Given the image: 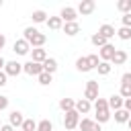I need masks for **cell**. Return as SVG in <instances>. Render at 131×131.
I'll use <instances>...</instances> for the list:
<instances>
[{
  "label": "cell",
  "mask_w": 131,
  "mask_h": 131,
  "mask_svg": "<svg viewBox=\"0 0 131 131\" xmlns=\"http://www.w3.org/2000/svg\"><path fill=\"white\" fill-rule=\"evenodd\" d=\"M47 59V51L43 47H35L31 49V61H37V63H43Z\"/></svg>",
  "instance_id": "obj_15"
},
{
  "label": "cell",
  "mask_w": 131,
  "mask_h": 131,
  "mask_svg": "<svg viewBox=\"0 0 131 131\" xmlns=\"http://www.w3.org/2000/svg\"><path fill=\"white\" fill-rule=\"evenodd\" d=\"M98 92H100L98 82H96V80H88V82H86V90H84V98H86L88 102H96Z\"/></svg>",
  "instance_id": "obj_3"
},
{
  "label": "cell",
  "mask_w": 131,
  "mask_h": 131,
  "mask_svg": "<svg viewBox=\"0 0 131 131\" xmlns=\"http://www.w3.org/2000/svg\"><path fill=\"white\" fill-rule=\"evenodd\" d=\"M123 108H125V111H127V113L131 115V98H127V100L123 102Z\"/></svg>",
  "instance_id": "obj_38"
},
{
  "label": "cell",
  "mask_w": 131,
  "mask_h": 131,
  "mask_svg": "<svg viewBox=\"0 0 131 131\" xmlns=\"http://www.w3.org/2000/svg\"><path fill=\"white\" fill-rule=\"evenodd\" d=\"M78 127H80V131H102V127H100V125H98L94 119H88V117L80 119Z\"/></svg>",
  "instance_id": "obj_6"
},
{
  "label": "cell",
  "mask_w": 131,
  "mask_h": 131,
  "mask_svg": "<svg viewBox=\"0 0 131 131\" xmlns=\"http://www.w3.org/2000/svg\"><path fill=\"white\" fill-rule=\"evenodd\" d=\"M37 131H53V125H51V121H49V119H43V121H39V123H37Z\"/></svg>",
  "instance_id": "obj_32"
},
{
  "label": "cell",
  "mask_w": 131,
  "mask_h": 131,
  "mask_svg": "<svg viewBox=\"0 0 131 131\" xmlns=\"http://www.w3.org/2000/svg\"><path fill=\"white\" fill-rule=\"evenodd\" d=\"M131 119V115L125 111V108H119V111H115V121L117 123H127Z\"/></svg>",
  "instance_id": "obj_25"
},
{
  "label": "cell",
  "mask_w": 131,
  "mask_h": 131,
  "mask_svg": "<svg viewBox=\"0 0 131 131\" xmlns=\"http://www.w3.org/2000/svg\"><path fill=\"white\" fill-rule=\"evenodd\" d=\"M121 84H131V72H125L121 76Z\"/></svg>",
  "instance_id": "obj_35"
},
{
  "label": "cell",
  "mask_w": 131,
  "mask_h": 131,
  "mask_svg": "<svg viewBox=\"0 0 131 131\" xmlns=\"http://www.w3.org/2000/svg\"><path fill=\"white\" fill-rule=\"evenodd\" d=\"M86 57H88L90 68H92V70H96V68H98V63H100V57H98L96 53H90V55H86Z\"/></svg>",
  "instance_id": "obj_33"
},
{
  "label": "cell",
  "mask_w": 131,
  "mask_h": 131,
  "mask_svg": "<svg viewBox=\"0 0 131 131\" xmlns=\"http://www.w3.org/2000/svg\"><path fill=\"white\" fill-rule=\"evenodd\" d=\"M59 18H61L63 23H76L78 12H76V8H74V6H63V8H61V12H59Z\"/></svg>",
  "instance_id": "obj_7"
},
{
  "label": "cell",
  "mask_w": 131,
  "mask_h": 131,
  "mask_svg": "<svg viewBox=\"0 0 131 131\" xmlns=\"http://www.w3.org/2000/svg\"><path fill=\"white\" fill-rule=\"evenodd\" d=\"M12 51H14L16 55H27V53L31 51V45H29L25 39H16L14 45H12Z\"/></svg>",
  "instance_id": "obj_9"
},
{
  "label": "cell",
  "mask_w": 131,
  "mask_h": 131,
  "mask_svg": "<svg viewBox=\"0 0 131 131\" xmlns=\"http://www.w3.org/2000/svg\"><path fill=\"white\" fill-rule=\"evenodd\" d=\"M0 6H2V0H0Z\"/></svg>",
  "instance_id": "obj_43"
},
{
  "label": "cell",
  "mask_w": 131,
  "mask_h": 131,
  "mask_svg": "<svg viewBox=\"0 0 131 131\" xmlns=\"http://www.w3.org/2000/svg\"><path fill=\"white\" fill-rule=\"evenodd\" d=\"M127 125H129V129H131V119H129V121H127Z\"/></svg>",
  "instance_id": "obj_42"
},
{
  "label": "cell",
  "mask_w": 131,
  "mask_h": 131,
  "mask_svg": "<svg viewBox=\"0 0 131 131\" xmlns=\"http://www.w3.org/2000/svg\"><path fill=\"white\" fill-rule=\"evenodd\" d=\"M106 102H108V108H113V111H119V108H123V102H125V100H123L119 94H111Z\"/></svg>",
  "instance_id": "obj_19"
},
{
  "label": "cell",
  "mask_w": 131,
  "mask_h": 131,
  "mask_svg": "<svg viewBox=\"0 0 131 131\" xmlns=\"http://www.w3.org/2000/svg\"><path fill=\"white\" fill-rule=\"evenodd\" d=\"M4 66H6V59L0 55V70H4Z\"/></svg>",
  "instance_id": "obj_41"
},
{
  "label": "cell",
  "mask_w": 131,
  "mask_h": 131,
  "mask_svg": "<svg viewBox=\"0 0 131 131\" xmlns=\"http://www.w3.org/2000/svg\"><path fill=\"white\" fill-rule=\"evenodd\" d=\"M78 123H80V115H78L76 111H68L66 117H63V127H66L68 131H74V129L78 127Z\"/></svg>",
  "instance_id": "obj_4"
},
{
  "label": "cell",
  "mask_w": 131,
  "mask_h": 131,
  "mask_svg": "<svg viewBox=\"0 0 131 131\" xmlns=\"http://www.w3.org/2000/svg\"><path fill=\"white\" fill-rule=\"evenodd\" d=\"M94 10H96V2H94V0H82V2L76 6V12L82 14V16H88V14H92Z\"/></svg>",
  "instance_id": "obj_5"
},
{
  "label": "cell",
  "mask_w": 131,
  "mask_h": 131,
  "mask_svg": "<svg viewBox=\"0 0 131 131\" xmlns=\"http://www.w3.org/2000/svg\"><path fill=\"white\" fill-rule=\"evenodd\" d=\"M23 121H25V117H23V113H20V111H12V113L8 115V125H10V127H14V129L23 127Z\"/></svg>",
  "instance_id": "obj_12"
},
{
  "label": "cell",
  "mask_w": 131,
  "mask_h": 131,
  "mask_svg": "<svg viewBox=\"0 0 131 131\" xmlns=\"http://www.w3.org/2000/svg\"><path fill=\"white\" fill-rule=\"evenodd\" d=\"M78 115H88L90 111H92V102H88L86 98H80V100H76V108H74Z\"/></svg>",
  "instance_id": "obj_13"
},
{
  "label": "cell",
  "mask_w": 131,
  "mask_h": 131,
  "mask_svg": "<svg viewBox=\"0 0 131 131\" xmlns=\"http://www.w3.org/2000/svg\"><path fill=\"white\" fill-rule=\"evenodd\" d=\"M23 72L25 74H29V76H39L41 72H43V63H37V61H27V63H23Z\"/></svg>",
  "instance_id": "obj_8"
},
{
  "label": "cell",
  "mask_w": 131,
  "mask_h": 131,
  "mask_svg": "<svg viewBox=\"0 0 131 131\" xmlns=\"http://www.w3.org/2000/svg\"><path fill=\"white\" fill-rule=\"evenodd\" d=\"M121 23H123V27H129L131 29V12L129 14H123L121 16Z\"/></svg>",
  "instance_id": "obj_34"
},
{
  "label": "cell",
  "mask_w": 131,
  "mask_h": 131,
  "mask_svg": "<svg viewBox=\"0 0 131 131\" xmlns=\"http://www.w3.org/2000/svg\"><path fill=\"white\" fill-rule=\"evenodd\" d=\"M0 131H14V127H10V125L6 123V125H0Z\"/></svg>",
  "instance_id": "obj_39"
},
{
  "label": "cell",
  "mask_w": 131,
  "mask_h": 131,
  "mask_svg": "<svg viewBox=\"0 0 131 131\" xmlns=\"http://www.w3.org/2000/svg\"><path fill=\"white\" fill-rule=\"evenodd\" d=\"M94 121L98 123V125H102V123H106L108 119H111V108H108V102H106V98H96V102H94Z\"/></svg>",
  "instance_id": "obj_2"
},
{
  "label": "cell",
  "mask_w": 131,
  "mask_h": 131,
  "mask_svg": "<svg viewBox=\"0 0 131 131\" xmlns=\"http://www.w3.org/2000/svg\"><path fill=\"white\" fill-rule=\"evenodd\" d=\"M43 72H47V74H55L57 72V59L55 57H47L45 61H43Z\"/></svg>",
  "instance_id": "obj_18"
},
{
  "label": "cell",
  "mask_w": 131,
  "mask_h": 131,
  "mask_svg": "<svg viewBox=\"0 0 131 131\" xmlns=\"http://www.w3.org/2000/svg\"><path fill=\"white\" fill-rule=\"evenodd\" d=\"M125 61H127V51L117 49V51H115V55H113V59H111V66H123Z\"/></svg>",
  "instance_id": "obj_17"
},
{
  "label": "cell",
  "mask_w": 131,
  "mask_h": 131,
  "mask_svg": "<svg viewBox=\"0 0 131 131\" xmlns=\"http://www.w3.org/2000/svg\"><path fill=\"white\" fill-rule=\"evenodd\" d=\"M23 72V63H18V61H6V66H4V74L6 76H18Z\"/></svg>",
  "instance_id": "obj_11"
},
{
  "label": "cell",
  "mask_w": 131,
  "mask_h": 131,
  "mask_svg": "<svg viewBox=\"0 0 131 131\" xmlns=\"http://www.w3.org/2000/svg\"><path fill=\"white\" fill-rule=\"evenodd\" d=\"M61 31H63L68 37H76V35L80 33V25H78V20H76V23H63Z\"/></svg>",
  "instance_id": "obj_16"
},
{
  "label": "cell",
  "mask_w": 131,
  "mask_h": 131,
  "mask_svg": "<svg viewBox=\"0 0 131 131\" xmlns=\"http://www.w3.org/2000/svg\"><path fill=\"white\" fill-rule=\"evenodd\" d=\"M23 39L35 49V47H43V45H45L47 35H45V33H39L35 27H27V29L23 31Z\"/></svg>",
  "instance_id": "obj_1"
},
{
  "label": "cell",
  "mask_w": 131,
  "mask_h": 131,
  "mask_svg": "<svg viewBox=\"0 0 131 131\" xmlns=\"http://www.w3.org/2000/svg\"><path fill=\"white\" fill-rule=\"evenodd\" d=\"M20 131H37V123H35L33 119H25V121H23Z\"/></svg>",
  "instance_id": "obj_30"
},
{
  "label": "cell",
  "mask_w": 131,
  "mask_h": 131,
  "mask_svg": "<svg viewBox=\"0 0 131 131\" xmlns=\"http://www.w3.org/2000/svg\"><path fill=\"white\" fill-rule=\"evenodd\" d=\"M76 70H78V72H90V70H92L90 63H88V57H86V55H82V57L76 59Z\"/></svg>",
  "instance_id": "obj_21"
},
{
  "label": "cell",
  "mask_w": 131,
  "mask_h": 131,
  "mask_svg": "<svg viewBox=\"0 0 131 131\" xmlns=\"http://www.w3.org/2000/svg\"><path fill=\"white\" fill-rule=\"evenodd\" d=\"M31 18H33V23H37V25H39V23H47V12L41 10V8H39V10H33Z\"/></svg>",
  "instance_id": "obj_23"
},
{
  "label": "cell",
  "mask_w": 131,
  "mask_h": 131,
  "mask_svg": "<svg viewBox=\"0 0 131 131\" xmlns=\"http://www.w3.org/2000/svg\"><path fill=\"white\" fill-rule=\"evenodd\" d=\"M6 106H8V96H2V94H0V113H2Z\"/></svg>",
  "instance_id": "obj_36"
},
{
  "label": "cell",
  "mask_w": 131,
  "mask_h": 131,
  "mask_svg": "<svg viewBox=\"0 0 131 131\" xmlns=\"http://www.w3.org/2000/svg\"><path fill=\"white\" fill-rule=\"evenodd\" d=\"M117 10L123 12V14H129L131 12V0H119L117 2Z\"/></svg>",
  "instance_id": "obj_26"
},
{
  "label": "cell",
  "mask_w": 131,
  "mask_h": 131,
  "mask_svg": "<svg viewBox=\"0 0 131 131\" xmlns=\"http://www.w3.org/2000/svg\"><path fill=\"white\" fill-rule=\"evenodd\" d=\"M90 43H92L94 47H98V49H100V47H104V45H106L108 41H106V39H104L102 35H98V33H94V35L90 37Z\"/></svg>",
  "instance_id": "obj_24"
},
{
  "label": "cell",
  "mask_w": 131,
  "mask_h": 131,
  "mask_svg": "<svg viewBox=\"0 0 131 131\" xmlns=\"http://www.w3.org/2000/svg\"><path fill=\"white\" fill-rule=\"evenodd\" d=\"M98 35H102V37L108 41V39H113V37L117 35V31H115V27H113V25L104 23V25H100V27H98Z\"/></svg>",
  "instance_id": "obj_14"
},
{
  "label": "cell",
  "mask_w": 131,
  "mask_h": 131,
  "mask_svg": "<svg viewBox=\"0 0 131 131\" xmlns=\"http://www.w3.org/2000/svg\"><path fill=\"white\" fill-rule=\"evenodd\" d=\"M96 70H98V74H100V76H108V74H111V70H113V66H111V61H100Z\"/></svg>",
  "instance_id": "obj_27"
},
{
  "label": "cell",
  "mask_w": 131,
  "mask_h": 131,
  "mask_svg": "<svg viewBox=\"0 0 131 131\" xmlns=\"http://www.w3.org/2000/svg\"><path fill=\"white\" fill-rule=\"evenodd\" d=\"M115 45H111V43H106L104 47H100V51H98V57H100V61H111L113 59V55H115Z\"/></svg>",
  "instance_id": "obj_10"
},
{
  "label": "cell",
  "mask_w": 131,
  "mask_h": 131,
  "mask_svg": "<svg viewBox=\"0 0 131 131\" xmlns=\"http://www.w3.org/2000/svg\"><path fill=\"white\" fill-rule=\"evenodd\" d=\"M51 31H59L61 27H63V20L59 18V16H47V23H45Z\"/></svg>",
  "instance_id": "obj_20"
},
{
  "label": "cell",
  "mask_w": 131,
  "mask_h": 131,
  "mask_svg": "<svg viewBox=\"0 0 131 131\" xmlns=\"http://www.w3.org/2000/svg\"><path fill=\"white\" fill-rule=\"evenodd\" d=\"M119 96H121L123 100H127V98H131V84H121V90H119Z\"/></svg>",
  "instance_id": "obj_31"
},
{
  "label": "cell",
  "mask_w": 131,
  "mask_h": 131,
  "mask_svg": "<svg viewBox=\"0 0 131 131\" xmlns=\"http://www.w3.org/2000/svg\"><path fill=\"white\" fill-rule=\"evenodd\" d=\"M4 45H6V37H4L2 33H0V51L4 49Z\"/></svg>",
  "instance_id": "obj_40"
},
{
  "label": "cell",
  "mask_w": 131,
  "mask_h": 131,
  "mask_svg": "<svg viewBox=\"0 0 131 131\" xmlns=\"http://www.w3.org/2000/svg\"><path fill=\"white\" fill-rule=\"evenodd\" d=\"M59 108H61L63 113L74 111V108H76V100H74V98H61V100H59Z\"/></svg>",
  "instance_id": "obj_22"
},
{
  "label": "cell",
  "mask_w": 131,
  "mask_h": 131,
  "mask_svg": "<svg viewBox=\"0 0 131 131\" xmlns=\"http://www.w3.org/2000/svg\"><path fill=\"white\" fill-rule=\"evenodd\" d=\"M6 80H8V76L4 74V70H0V88H2V86H6Z\"/></svg>",
  "instance_id": "obj_37"
},
{
  "label": "cell",
  "mask_w": 131,
  "mask_h": 131,
  "mask_svg": "<svg viewBox=\"0 0 131 131\" xmlns=\"http://www.w3.org/2000/svg\"><path fill=\"white\" fill-rule=\"evenodd\" d=\"M117 37L123 39V41H129V39H131V29H129V27H121V29H117Z\"/></svg>",
  "instance_id": "obj_29"
},
{
  "label": "cell",
  "mask_w": 131,
  "mask_h": 131,
  "mask_svg": "<svg viewBox=\"0 0 131 131\" xmlns=\"http://www.w3.org/2000/svg\"><path fill=\"white\" fill-rule=\"evenodd\" d=\"M37 80H39V84H41V86H49V84L53 82V76H51V74H47V72H41V74L37 76Z\"/></svg>",
  "instance_id": "obj_28"
}]
</instances>
